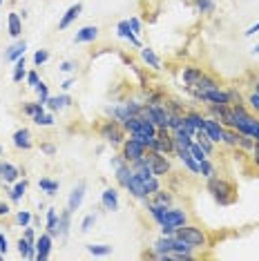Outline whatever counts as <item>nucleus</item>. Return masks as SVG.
Returning <instances> with one entry per match:
<instances>
[{"label":"nucleus","mask_w":259,"mask_h":261,"mask_svg":"<svg viewBox=\"0 0 259 261\" xmlns=\"http://www.w3.org/2000/svg\"><path fill=\"white\" fill-rule=\"evenodd\" d=\"M206 190L212 194V199L219 203V206H230V203H234V188H232V183L226 181V179H222V177H217V174L208 179Z\"/></svg>","instance_id":"1"},{"label":"nucleus","mask_w":259,"mask_h":261,"mask_svg":"<svg viewBox=\"0 0 259 261\" xmlns=\"http://www.w3.org/2000/svg\"><path fill=\"white\" fill-rule=\"evenodd\" d=\"M98 134H100V139H103L105 143L114 145V148L123 145V141H126V130H123V125L116 121V118H108V121H103V125L98 127Z\"/></svg>","instance_id":"2"},{"label":"nucleus","mask_w":259,"mask_h":261,"mask_svg":"<svg viewBox=\"0 0 259 261\" xmlns=\"http://www.w3.org/2000/svg\"><path fill=\"white\" fill-rule=\"evenodd\" d=\"M174 237L184 239L186 244H190L192 248H206V246H208V237H206V232L201 230L199 226H190V224L179 226L174 232Z\"/></svg>","instance_id":"3"},{"label":"nucleus","mask_w":259,"mask_h":261,"mask_svg":"<svg viewBox=\"0 0 259 261\" xmlns=\"http://www.w3.org/2000/svg\"><path fill=\"white\" fill-rule=\"evenodd\" d=\"M146 159H148V163H150L154 177H159V179L166 177V174L172 170L168 154H161V152H156V150H146Z\"/></svg>","instance_id":"4"},{"label":"nucleus","mask_w":259,"mask_h":261,"mask_svg":"<svg viewBox=\"0 0 259 261\" xmlns=\"http://www.w3.org/2000/svg\"><path fill=\"white\" fill-rule=\"evenodd\" d=\"M146 150L148 148L141 143V141L134 139V136H130V139H126V141H123V145H121V156L128 161V163H132V161L146 156Z\"/></svg>","instance_id":"5"},{"label":"nucleus","mask_w":259,"mask_h":261,"mask_svg":"<svg viewBox=\"0 0 259 261\" xmlns=\"http://www.w3.org/2000/svg\"><path fill=\"white\" fill-rule=\"evenodd\" d=\"M184 224H188V212H186L184 208L170 206V208H166V215H163V221L159 226H174V228H179Z\"/></svg>","instance_id":"6"},{"label":"nucleus","mask_w":259,"mask_h":261,"mask_svg":"<svg viewBox=\"0 0 259 261\" xmlns=\"http://www.w3.org/2000/svg\"><path fill=\"white\" fill-rule=\"evenodd\" d=\"M52 244H54V237L47 235V232H42V235L38 237L36 241H34V246H36V259H38V261L50 259V255H52Z\"/></svg>","instance_id":"7"},{"label":"nucleus","mask_w":259,"mask_h":261,"mask_svg":"<svg viewBox=\"0 0 259 261\" xmlns=\"http://www.w3.org/2000/svg\"><path fill=\"white\" fill-rule=\"evenodd\" d=\"M204 130H206V134H208V139L212 141V143H222V141H224V125L217 121V118L206 116Z\"/></svg>","instance_id":"8"},{"label":"nucleus","mask_w":259,"mask_h":261,"mask_svg":"<svg viewBox=\"0 0 259 261\" xmlns=\"http://www.w3.org/2000/svg\"><path fill=\"white\" fill-rule=\"evenodd\" d=\"M116 36L123 38V40H128L130 45L136 47V49H141V47H143L141 40H138V36L130 29V20H121V22H118V25H116Z\"/></svg>","instance_id":"9"},{"label":"nucleus","mask_w":259,"mask_h":261,"mask_svg":"<svg viewBox=\"0 0 259 261\" xmlns=\"http://www.w3.org/2000/svg\"><path fill=\"white\" fill-rule=\"evenodd\" d=\"M12 143H14V148H18V150H32V145H34L32 132L27 130V127L16 130L14 132V136H12Z\"/></svg>","instance_id":"10"},{"label":"nucleus","mask_w":259,"mask_h":261,"mask_svg":"<svg viewBox=\"0 0 259 261\" xmlns=\"http://www.w3.org/2000/svg\"><path fill=\"white\" fill-rule=\"evenodd\" d=\"M85 190H88V183L80 181L78 186H76V188L70 192V199H67V208H70L72 212L80 208V203H83V199H85Z\"/></svg>","instance_id":"11"},{"label":"nucleus","mask_w":259,"mask_h":261,"mask_svg":"<svg viewBox=\"0 0 259 261\" xmlns=\"http://www.w3.org/2000/svg\"><path fill=\"white\" fill-rule=\"evenodd\" d=\"M100 203L108 212H116L118 210V190L116 188H105L100 194Z\"/></svg>","instance_id":"12"},{"label":"nucleus","mask_w":259,"mask_h":261,"mask_svg":"<svg viewBox=\"0 0 259 261\" xmlns=\"http://www.w3.org/2000/svg\"><path fill=\"white\" fill-rule=\"evenodd\" d=\"M212 87H219L217 78H212V76H208V74H201L199 78L188 87V94L190 92H208V89H212Z\"/></svg>","instance_id":"13"},{"label":"nucleus","mask_w":259,"mask_h":261,"mask_svg":"<svg viewBox=\"0 0 259 261\" xmlns=\"http://www.w3.org/2000/svg\"><path fill=\"white\" fill-rule=\"evenodd\" d=\"M18 177H20V170L16 165H12L9 161H0V179L4 183H16Z\"/></svg>","instance_id":"14"},{"label":"nucleus","mask_w":259,"mask_h":261,"mask_svg":"<svg viewBox=\"0 0 259 261\" xmlns=\"http://www.w3.org/2000/svg\"><path fill=\"white\" fill-rule=\"evenodd\" d=\"M126 190L130 192V197H134V199H136V201H146V199H148L146 188H143V183L138 181L136 177H134V172H132V177H130V181H128Z\"/></svg>","instance_id":"15"},{"label":"nucleus","mask_w":259,"mask_h":261,"mask_svg":"<svg viewBox=\"0 0 259 261\" xmlns=\"http://www.w3.org/2000/svg\"><path fill=\"white\" fill-rule=\"evenodd\" d=\"M80 11H83V4H80V2L72 4V7L67 9L65 13H63V18H60V20H58V29H60V31H63V29H67V27H70L72 22H74L76 18L80 16Z\"/></svg>","instance_id":"16"},{"label":"nucleus","mask_w":259,"mask_h":261,"mask_svg":"<svg viewBox=\"0 0 259 261\" xmlns=\"http://www.w3.org/2000/svg\"><path fill=\"white\" fill-rule=\"evenodd\" d=\"M16 248H18V255H20L22 259H30V261L36 259V246H34V241H30L25 235L16 241Z\"/></svg>","instance_id":"17"},{"label":"nucleus","mask_w":259,"mask_h":261,"mask_svg":"<svg viewBox=\"0 0 259 261\" xmlns=\"http://www.w3.org/2000/svg\"><path fill=\"white\" fill-rule=\"evenodd\" d=\"M98 38V27L96 25H85L76 31L74 42H94Z\"/></svg>","instance_id":"18"},{"label":"nucleus","mask_w":259,"mask_h":261,"mask_svg":"<svg viewBox=\"0 0 259 261\" xmlns=\"http://www.w3.org/2000/svg\"><path fill=\"white\" fill-rule=\"evenodd\" d=\"M27 188H30V183H27V179H18V181L14 183L12 188H9V201H12V203H18V201H22V197H25Z\"/></svg>","instance_id":"19"},{"label":"nucleus","mask_w":259,"mask_h":261,"mask_svg":"<svg viewBox=\"0 0 259 261\" xmlns=\"http://www.w3.org/2000/svg\"><path fill=\"white\" fill-rule=\"evenodd\" d=\"M7 29H9V36H14V38H18L22 34V18H20V13L18 11H9Z\"/></svg>","instance_id":"20"},{"label":"nucleus","mask_w":259,"mask_h":261,"mask_svg":"<svg viewBox=\"0 0 259 261\" xmlns=\"http://www.w3.org/2000/svg\"><path fill=\"white\" fill-rule=\"evenodd\" d=\"M138 51H141V60H143V63H146L148 67H152V69L159 72V69H161V58L154 54V49H152V47H141Z\"/></svg>","instance_id":"21"},{"label":"nucleus","mask_w":259,"mask_h":261,"mask_svg":"<svg viewBox=\"0 0 259 261\" xmlns=\"http://www.w3.org/2000/svg\"><path fill=\"white\" fill-rule=\"evenodd\" d=\"M67 105H72V98L67 96V94L50 96V98H47V103H45V107H47V110H52V112H58V110H63V107H67Z\"/></svg>","instance_id":"22"},{"label":"nucleus","mask_w":259,"mask_h":261,"mask_svg":"<svg viewBox=\"0 0 259 261\" xmlns=\"http://www.w3.org/2000/svg\"><path fill=\"white\" fill-rule=\"evenodd\" d=\"M45 232L52 235L56 239L58 237V212L56 208H47V224H45Z\"/></svg>","instance_id":"23"},{"label":"nucleus","mask_w":259,"mask_h":261,"mask_svg":"<svg viewBox=\"0 0 259 261\" xmlns=\"http://www.w3.org/2000/svg\"><path fill=\"white\" fill-rule=\"evenodd\" d=\"M25 49H27V42L25 40H18L16 45H12L7 51H4V60H9V63H16L20 56H25Z\"/></svg>","instance_id":"24"},{"label":"nucleus","mask_w":259,"mask_h":261,"mask_svg":"<svg viewBox=\"0 0 259 261\" xmlns=\"http://www.w3.org/2000/svg\"><path fill=\"white\" fill-rule=\"evenodd\" d=\"M70 228H72V210L65 208V210L58 215V237L65 239V237L70 235Z\"/></svg>","instance_id":"25"},{"label":"nucleus","mask_w":259,"mask_h":261,"mask_svg":"<svg viewBox=\"0 0 259 261\" xmlns=\"http://www.w3.org/2000/svg\"><path fill=\"white\" fill-rule=\"evenodd\" d=\"M38 188H40L42 192L47 194V197H56V192H58L60 183H58V181H54V179L42 177V179H38Z\"/></svg>","instance_id":"26"},{"label":"nucleus","mask_w":259,"mask_h":261,"mask_svg":"<svg viewBox=\"0 0 259 261\" xmlns=\"http://www.w3.org/2000/svg\"><path fill=\"white\" fill-rule=\"evenodd\" d=\"M201 74H204V69H201V67H194V65H188V67H184V72H181V78H184L186 87H190V85H192Z\"/></svg>","instance_id":"27"},{"label":"nucleus","mask_w":259,"mask_h":261,"mask_svg":"<svg viewBox=\"0 0 259 261\" xmlns=\"http://www.w3.org/2000/svg\"><path fill=\"white\" fill-rule=\"evenodd\" d=\"M172 139H174V145H184V148H190V143L194 141V136L190 134V132H186L184 127H179V130L172 132Z\"/></svg>","instance_id":"28"},{"label":"nucleus","mask_w":259,"mask_h":261,"mask_svg":"<svg viewBox=\"0 0 259 261\" xmlns=\"http://www.w3.org/2000/svg\"><path fill=\"white\" fill-rule=\"evenodd\" d=\"M25 65H27V63H25V56H20V58L14 63V72H12V80H14V83H20V80L27 76Z\"/></svg>","instance_id":"29"},{"label":"nucleus","mask_w":259,"mask_h":261,"mask_svg":"<svg viewBox=\"0 0 259 261\" xmlns=\"http://www.w3.org/2000/svg\"><path fill=\"white\" fill-rule=\"evenodd\" d=\"M88 253L94 255V257H108V255L112 253V246H108V244H90Z\"/></svg>","instance_id":"30"},{"label":"nucleus","mask_w":259,"mask_h":261,"mask_svg":"<svg viewBox=\"0 0 259 261\" xmlns=\"http://www.w3.org/2000/svg\"><path fill=\"white\" fill-rule=\"evenodd\" d=\"M32 121L36 123L38 127H52L54 125V116H52V114H45V112H38V114H34L32 116Z\"/></svg>","instance_id":"31"},{"label":"nucleus","mask_w":259,"mask_h":261,"mask_svg":"<svg viewBox=\"0 0 259 261\" xmlns=\"http://www.w3.org/2000/svg\"><path fill=\"white\" fill-rule=\"evenodd\" d=\"M237 141H239V132L234 127H224V141L228 148H237Z\"/></svg>","instance_id":"32"},{"label":"nucleus","mask_w":259,"mask_h":261,"mask_svg":"<svg viewBox=\"0 0 259 261\" xmlns=\"http://www.w3.org/2000/svg\"><path fill=\"white\" fill-rule=\"evenodd\" d=\"M143 188H146V192H148V197H152V194L156 192V190L161 188V181H159V177H154V174H152V177H148V179H143Z\"/></svg>","instance_id":"33"},{"label":"nucleus","mask_w":259,"mask_h":261,"mask_svg":"<svg viewBox=\"0 0 259 261\" xmlns=\"http://www.w3.org/2000/svg\"><path fill=\"white\" fill-rule=\"evenodd\" d=\"M152 197H154L152 201L161 203V206H166V208H170V206H172V194L168 192V190H161V188H159L154 194H152Z\"/></svg>","instance_id":"34"},{"label":"nucleus","mask_w":259,"mask_h":261,"mask_svg":"<svg viewBox=\"0 0 259 261\" xmlns=\"http://www.w3.org/2000/svg\"><path fill=\"white\" fill-rule=\"evenodd\" d=\"M199 174H201V177H206V179H210V177L217 174V170H214V165L210 163V159L199 161Z\"/></svg>","instance_id":"35"},{"label":"nucleus","mask_w":259,"mask_h":261,"mask_svg":"<svg viewBox=\"0 0 259 261\" xmlns=\"http://www.w3.org/2000/svg\"><path fill=\"white\" fill-rule=\"evenodd\" d=\"M214 0H194V9L199 13H212L214 11Z\"/></svg>","instance_id":"36"},{"label":"nucleus","mask_w":259,"mask_h":261,"mask_svg":"<svg viewBox=\"0 0 259 261\" xmlns=\"http://www.w3.org/2000/svg\"><path fill=\"white\" fill-rule=\"evenodd\" d=\"M252 148H255V139L248 134H239V141H237V150H246L250 152Z\"/></svg>","instance_id":"37"},{"label":"nucleus","mask_w":259,"mask_h":261,"mask_svg":"<svg viewBox=\"0 0 259 261\" xmlns=\"http://www.w3.org/2000/svg\"><path fill=\"white\" fill-rule=\"evenodd\" d=\"M38 112H45V105H42L40 101L25 103V105H22V114H27V116H34V114H38Z\"/></svg>","instance_id":"38"},{"label":"nucleus","mask_w":259,"mask_h":261,"mask_svg":"<svg viewBox=\"0 0 259 261\" xmlns=\"http://www.w3.org/2000/svg\"><path fill=\"white\" fill-rule=\"evenodd\" d=\"M179 161H181V163H184L186 168H188L192 174H199V161H194V156H192V154H186V156H181Z\"/></svg>","instance_id":"39"},{"label":"nucleus","mask_w":259,"mask_h":261,"mask_svg":"<svg viewBox=\"0 0 259 261\" xmlns=\"http://www.w3.org/2000/svg\"><path fill=\"white\" fill-rule=\"evenodd\" d=\"M246 107L250 112H257L259 114V92H255V89H252L250 94H248L246 96Z\"/></svg>","instance_id":"40"},{"label":"nucleus","mask_w":259,"mask_h":261,"mask_svg":"<svg viewBox=\"0 0 259 261\" xmlns=\"http://www.w3.org/2000/svg\"><path fill=\"white\" fill-rule=\"evenodd\" d=\"M34 89H36V96H38V101H40L42 105H45V103H47V98H50V87H47V85L40 80V83H38Z\"/></svg>","instance_id":"41"},{"label":"nucleus","mask_w":259,"mask_h":261,"mask_svg":"<svg viewBox=\"0 0 259 261\" xmlns=\"http://www.w3.org/2000/svg\"><path fill=\"white\" fill-rule=\"evenodd\" d=\"M190 154L194 156V161H204V159H208V154H206V150L201 148V145L196 143V141H192V143H190Z\"/></svg>","instance_id":"42"},{"label":"nucleus","mask_w":259,"mask_h":261,"mask_svg":"<svg viewBox=\"0 0 259 261\" xmlns=\"http://www.w3.org/2000/svg\"><path fill=\"white\" fill-rule=\"evenodd\" d=\"M47 60H50V51L47 49H38L36 54H34V65H36V67H42Z\"/></svg>","instance_id":"43"},{"label":"nucleus","mask_w":259,"mask_h":261,"mask_svg":"<svg viewBox=\"0 0 259 261\" xmlns=\"http://www.w3.org/2000/svg\"><path fill=\"white\" fill-rule=\"evenodd\" d=\"M16 224L20 226V228L30 226V224H32V212H27V210H18V212H16Z\"/></svg>","instance_id":"44"},{"label":"nucleus","mask_w":259,"mask_h":261,"mask_svg":"<svg viewBox=\"0 0 259 261\" xmlns=\"http://www.w3.org/2000/svg\"><path fill=\"white\" fill-rule=\"evenodd\" d=\"M228 92V101H230V105H239V103H246V98L239 94V89H234V87H230L226 89Z\"/></svg>","instance_id":"45"},{"label":"nucleus","mask_w":259,"mask_h":261,"mask_svg":"<svg viewBox=\"0 0 259 261\" xmlns=\"http://www.w3.org/2000/svg\"><path fill=\"white\" fill-rule=\"evenodd\" d=\"M166 107L170 110V114H186V112H184V105H181V101H176V98H170V101H166Z\"/></svg>","instance_id":"46"},{"label":"nucleus","mask_w":259,"mask_h":261,"mask_svg":"<svg viewBox=\"0 0 259 261\" xmlns=\"http://www.w3.org/2000/svg\"><path fill=\"white\" fill-rule=\"evenodd\" d=\"M94 224H96V215H88L83 221H80V232H83V235L90 232L94 228Z\"/></svg>","instance_id":"47"},{"label":"nucleus","mask_w":259,"mask_h":261,"mask_svg":"<svg viewBox=\"0 0 259 261\" xmlns=\"http://www.w3.org/2000/svg\"><path fill=\"white\" fill-rule=\"evenodd\" d=\"M128 20H130V29H132V31H134V34H136V36H138V34H141V20H138V18H136V16H130V18H128Z\"/></svg>","instance_id":"48"},{"label":"nucleus","mask_w":259,"mask_h":261,"mask_svg":"<svg viewBox=\"0 0 259 261\" xmlns=\"http://www.w3.org/2000/svg\"><path fill=\"white\" fill-rule=\"evenodd\" d=\"M25 80H27V85H30L32 89L36 87L38 83H40V78H38V74H36V72H27V76H25Z\"/></svg>","instance_id":"49"},{"label":"nucleus","mask_w":259,"mask_h":261,"mask_svg":"<svg viewBox=\"0 0 259 261\" xmlns=\"http://www.w3.org/2000/svg\"><path fill=\"white\" fill-rule=\"evenodd\" d=\"M40 152H42V154H47V156H54V154H56V145H52V143H40Z\"/></svg>","instance_id":"50"},{"label":"nucleus","mask_w":259,"mask_h":261,"mask_svg":"<svg viewBox=\"0 0 259 261\" xmlns=\"http://www.w3.org/2000/svg\"><path fill=\"white\" fill-rule=\"evenodd\" d=\"M74 67H76V65L72 63V60H63L58 69H60V72H65V74H72V72H74Z\"/></svg>","instance_id":"51"},{"label":"nucleus","mask_w":259,"mask_h":261,"mask_svg":"<svg viewBox=\"0 0 259 261\" xmlns=\"http://www.w3.org/2000/svg\"><path fill=\"white\" fill-rule=\"evenodd\" d=\"M250 154H252V163H255V168L259 170V141H255V148L250 150Z\"/></svg>","instance_id":"52"},{"label":"nucleus","mask_w":259,"mask_h":261,"mask_svg":"<svg viewBox=\"0 0 259 261\" xmlns=\"http://www.w3.org/2000/svg\"><path fill=\"white\" fill-rule=\"evenodd\" d=\"M7 250H9V241H7V237L0 232V253L2 255H7Z\"/></svg>","instance_id":"53"},{"label":"nucleus","mask_w":259,"mask_h":261,"mask_svg":"<svg viewBox=\"0 0 259 261\" xmlns=\"http://www.w3.org/2000/svg\"><path fill=\"white\" fill-rule=\"evenodd\" d=\"M174 232H176L174 226H161V235L163 237H174Z\"/></svg>","instance_id":"54"},{"label":"nucleus","mask_w":259,"mask_h":261,"mask_svg":"<svg viewBox=\"0 0 259 261\" xmlns=\"http://www.w3.org/2000/svg\"><path fill=\"white\" fill-rule=\"evenodd\" d=\"M9 212H12V208H9V203L0 201V217H7Z\"/></svg>","instance_id":"55"},{"label":"nucleus","mask_w":259,"mask_h":261,"mask_svg":"<svg viewBox=\"0 0 259 261\" xmlns=\"http://www.w3.org/2000/svg\"><path fill=\"white\" fill-rule=\"evenodd\" d=\"M257 31H259V22H255V25H252V27H248V29L244 31V36H255Z\"/></svg>","instance_id":"56"},{"label":"nucleus","mask_w":259,"mask_h":261,"mask_svg":"<svg viewBox=\"0 0 259 261\" xmlns=\"http://www.w3.org/2000/svg\"><path fill=\"white\" fill-rule=\"evenodd\" d=\"M25 237H27L30 241H36V232H34V228H27V226H25Z\"/></svg>","instance_id":"57"},{"label":"nucleus","mask_w":259,"mask_h":261,"mask_svg":"<svg viewBox=\"0 0 259 261\" xmlns=\"http://www.w3.org/2000/svg\"><path fill=\"white\" fill-rule=\"evenodd\" d=\"M74 83H76V78H72V76H70V78H67V80H63V85H60V87H63V89H70Z\"/></svg>","instance_id":"58"},{"label":"nucleus","mask_w":259,"mask_h":261,"mask_svg":"<svg viewBox=\"0 0 259 261\" xmlns=\"http://www.w3.org/2000/svg\"><path fill=\"white\" fill-rule=\"evenodd\" d=\"M252 54H259V42H257L255 47H252Z\"/></svg>","instance_id":"59"},{"label":"nucleus","mask_w":259,"mask_h":261,"mask_svg":"<svg viewBox=\"0 0 259 261\" xmlns=\"http://www.w3.org/2000/svg\"><path fill=\"white\" fill-rule=\"evenodd\" d=\"M255 92H259V78L255 80Z\"/></svg>","instance_id":"60"},{"label":"nucleus","mask_w":259,"mask_h":261,"mask_svg":"<svg viewBox=\"0 0 259 261\" xmlns=\"http://www.w3.org/2000/svg\"><path fill=\"white\" fill-rule=\"evenodd\" d=\"M2 257H4V255H2V253H0V259H2Z\"/></svg>","instance_id":"61"},{"label":"nucleus","mask_w":259,"mask_h":261,"mask_svg":"<svg viewBox=\"0 0 259 261\" xmlns=\"http://www.w3.org/2000/svg\"><path fill=\"white\" fill-rule=\"evenodd\" d=\"M0 156H2V148H0Z\"/></svg>","instance_id":"62"},{"label":"nucleus","mask_w":259,"mask_h":261,"mask_svg":"<svg viewBox=\"0 0 259 261\" xmlns=\"http://www.w3.org/2000/svg\"><path fill=\"white\" fill-rule=\"evenodd\" d=\"M0 4H2V0H0Z\"/></svg>","instance_id":"63"}]
</instances>
